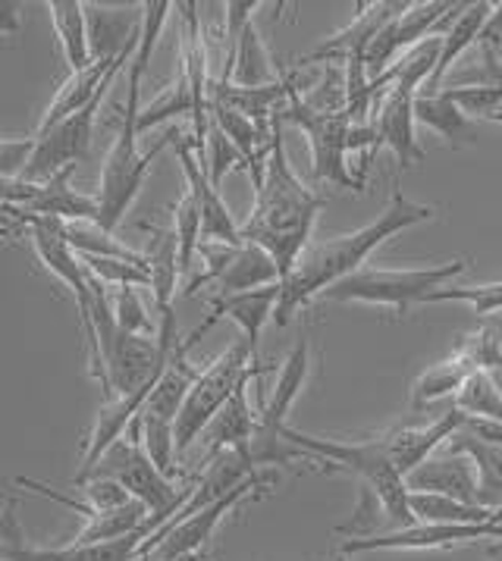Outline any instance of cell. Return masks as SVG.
<instances>
[{"mask_svg": "<svg viewBox=\"0 0 502 561\" xmlns=\"http://www.w3.org/2000/svg\"><path fill=\"white\" fill-rule=\"evenodd\" d=\"M276 283H283V273L276 267L274 257L261 245L246 242V245H239V251L232 254L227 270L217 276L214 289H217V298H229V295L264 289V286H276Z\"/></svg>", "mask_w": 502, "mask_h": 561, "instance_id": "7402d4cb", "label": "cell"}, {"mask_svg": "<svg viewBox=\"0 0 502 561\" xmlns=\"http://www.w3.org/2000/svg\"><path fill=\"white\" fill-rule=\"evenodd\" d=\"M409 7V0H380V3H362V13L345 25L343 32L330 35L327 42H320L311 54H305L298 64H349V60H365L370 42L387 28L402 10Z\"/></svg>", "mask_w": 502, "mask_h": 561, "instance_id": "9a60e30c", "label": "cell"}, {"mask_svg": "<svg viewBox=\"0 0 502 561\" xmlns=\"http://www.w3.org/2000/svg\"><path fill=\"white\" fill-rule=\"evenodd\" d=\"M239 163H246V167H249L246 154H242V151L229 141L227 133L210 119V133H207V148H205V167H207V176H210V182L220 188L224 176H227L232 167H239Z\"/></svg>", "mask_w": 502, "mask_h": 561, "instance_id": "f35d334b", "label": "cell"}, {"mask_svg": "<svg viewBox=\"0 0 502 561\" xmlns=\"http://www.w3.org/2000/svg\"><path fill=\"white\" fill-rule=\"evenodd\" d=\"M141 85L145 79H133L129 76V85H126V107H123V123H119V133H116L114 145L104 158L101 167V176H98V226L116 232V226L123 224V217L129 214V207L136 204L141 185L148 180L151 167L158 154L170 145V141H180L173 133H167L160 138L151 151H138L136 135H138V116H141Z\"/></svg>", "mask_w": 502, "mask_h": 561, "instance_id": "3957f363", "label": "cell"}, {"mask_svg": "<svg viewBox=\"0 0 502 561\" xmlns=\"http://www.w3.org/2000/svg\"><path fill=\"white\" fill-rule=\"evenodd\" d=\"M478 47H483V50H502V3H493V13H490V20L483 25V32H480Z\"/></svg>", "mask_w": 502, "mask_h": 561, "instance_id": "b9f144b4", "label": "cell"}, {"mask_svg": "<svg viewBox=\"0 0 502 561\" xmlns=\"http://www.w3.org/2000/svg\"><path fill=\"white\" fill-rule=\"evenodd\" d=\"M286 439L305 455H311V461H323L336 471L355 473L358 483L380 499L384 512L392 524H399V530L418 524L411 515L406 477L396 471V465L389 461L387 451L380 449V443L374 436L340 443V439H320V436L301 433L296 427H286Z\"/></svg>", "mask_w": 502, "mask_h": 561, "instance_id": "277c9868", "label": "cell"}, {"mask_svg": "<svg viewBox=\"0 0 502 561\" xmlns=\"http://www.w3.org/2000/svg\"><path fill=\"white\" fill-rule=\"evenodd\" d=\"M465 270H468L465 257L434 264V267H362L358 273L340 279L336 286H330L327 293H320L318 301H336V305L358 301V305L389 308L392 314L406 317L414 305H431V298L440 289H446L449 279L465 273Z\"/></svg>", "mask_w": 502, "mask_h": 561, "instance_id": "5b68a950", "label": "cell"}, {"mask_svg": "<svg viewBox=\"0 0 502 561\" xmlns=\"http://www.w3.org/2000/svg\"><path fill=\"white\" fill-rule=\"evenodd\" d=\"M465 414L458 411L456 404L449 411H443L431 424L421 427H392L377 433L374 439L380 443V449L387 451V458L396 465V471L402 477H409L418 465H424L436 449H443L449 443V436L465 427Z\"/></svg>", "mask_w": 502, "mask_h": 561, "instance_id": "2e32d148", "label": "cell"}, {"mask_svg": "<svg viewBox=\"0 0 502 561\" xmlns=\"http://www.w3.org/2000/svg\"><path fill=\"white\" fill-rule=\"evenodd\" d=\"M267 370H274V367L261 364L246 339H236L227 352H220L217 358L210 360L205 370L198 374V380H195L183 404V414L176 421V449H180V455L192 449L205 436L210 421L227 408L229 399L242 386H249L254 377H261Z\"/></svg>", "mask_w": 502, "mask_h": 561, "instance_id": "8992f818", "label": "cell"}, {"mask_svg": "<svg viewBox=\"0 0 502 561\" xmlns=\"http://www.w3.org/2000/svg\"><path fill=\"white\" fill-rule=\"evenodd\" d=\"M50 23L57 32L60 50L67 57L69 72H82L94 64L92 38H89V13L82 0H50L45 3Z\"/></svg>", "mask_w": 502, "mask_h": 561, "instance_id": "cb8c5ba5", "label": "cell"}, {"mask_svg": "<svg viewBox=\"0 0 502 561\" xmlns=\"http://www.w3.org/2000/svg\"><path fill=\"white\" fill-rule=\"evenodd\" d=\"M490 559L502 561V546H497V549H490Z\"/></svg>", "mask_w": 502, "mask_h": 561, "instance_id": "f6af8a7d", "label": "cell"}, {"mask_svg": "<svg viewBox=\"0 0 502 561\" xmlns=\"http://www.w3.org/2000/svg\"><path fill=\"white\" fill-rule=\"evenodd\" d=\"M264 490H271V480H264V477H249L242 486H236L232 493L224 495L220 502H214V505H207L202 512H195V515L183 517V520H176V524H167V527H160L158 534H151V537L145 539V546H141V559L148 561H185L192 559L195 552H202L207 546V539L214 537V530L220 527V520L239 505V502H246V499H254V495H261Z\"/></svg>", "mask_w": 502, "mask_h": 561, "instance_id": "8fae6325", "label": "cell"}, {"mask_svg": "<svg viewBox=\"0 0 502 561\" xmlns=\"http://www.w3.org/2000/svg\"><path fill=\"white\" fill-rule=\"evenodd\" d=\"M35 154V135L32 138H3L0 141V180H23L25 167Z\"/></svg>", "mask_w": 502, "mask_h": 561, "instance_id": "60d3db41", "label": "cell"}, {"mask_svg": "<svg viewBox=\"0 0 502 561\" xmlns=\"http://www.w3.org/2000/svg\"><path fill=\"white\" fill-rule=\"evenodd\" d=\"M453 404L465 417L490 421V424L502 427V389L497 386L493 374H475L471 380L461 386V392L453 399Z\"/></svg>", "mask_w": 502, "mask_h": 561, "instance_id": "4dcf8cb0", "label": "cell"}, {"mask_svg": "<svg viewBox=\"0 0 502 561\" xmlns=\"http://www.w3.org/2000/svg\"><path fill=\"white\" fill-rule=\"evenodd\" d=\"M475 377V367L468 364L465 358H453L440 360L434 367H427L418 380L411 382V411H424L427 404L440 402V399H456L458 392H461V386Z\"/></svg>", "mask_w": 502, "mask_h": 561, "instance_id": "83f0119b", "label": "cell"}, {"mask_svg": "<svg viewBox=\"0 0 502 561\" xmlns=\"http://www.w3.org/2000/svg\"><path fill=\"white\" fill-rule=\"evenodd\" d=\"M64 236H67L69 248L82 257H116V261H133V264H148L145 254H138L129 245L116 242L114 232L101 229L92 220H76V224H64Z\"/></svg>", "mask_w": 502, "mask_h": 561, "instance_id": "f546056e", "label": "cell"}, {"mask_svg": "<svg viewBox=\"0 0 502 561\" xmlns=\"http://www.w3.org/2000/svg\"><path fill=\"white\" fill-rule=\"evenodd\" d=\"M308 367H311L308 339H298L289 358L283 360V370L276 377L271 399L258 411V427H254V436L246 449L251 468H283L298 458H311L286 439V427H289L286 417H289V408L298 399L301 386L308 380Z\"/></svg>", "mask_w": 502, "mask_h": 561, "instance_id": "9c48e42d", "label": "cell"}, {"mask_svg": "<svg viewBox=\"0 0 502 561\" xmlns=\"http://www.w3.org/2000/svg\"><path fill=\"white\" fill-rule=\"evenodd\" d=\"M276 305H279V283L276 286H264V289H251L242 295H229V298H214L210 301V317H207L205 330H210L220 317H229L239 330L242 339L249 342L258 355V339L264 333V327L276 317Z\"/></svg>", "mask_w": 502, "mask_h": 561, "instance_id": "d6986e66", "label": "cell"}, {"mask_svg": "<svg viewBox=\"0 0 502 561\" xmlns=\"http://www.w3.org/2000/svg\"><path fill=\"white\" fill-rule=\"evenodd\" d=\"M446 301L468 305L480 317L497 314V311H502V279L500 283H483V286H446L431 298V305H446Z\"/></svg>", "mask_w": 502, "mask_h": 561, "instance_id": "8d00e7d4", "label": "cell"}, {"mask_svg": "<svg viewBox=\"0 0 502 561\" xmlns=\"http://www.w3.org/2000/svg\"><path fill=\"white\" fill-rule=\"evenodd\" d=\"M183 113H189V116L195 119V91H192L189 79H185V72L180 69V79H176L170 89L163 91L155 104L141 107V116H138V133L155 129V126H160V123H167V119H173V116H183Z\"/></svg>", "mask_w": 502, "mask_h": 561, "instance_id": "1f68e13d", "label": "cell"}, {"mask_svg": "<svg viewBox=\"0 0 502 561\" xmlns=\"http://www.w3.org/2000/svg\"><path fill=\"white\" fill-rule=\"evenodd\" d=\"M148 530L141 527L136 534L107 542H64V546H35L25 537L23 524L16 517V502L7 499L3 520H0V559L3 561H136Z\"/></svg>", "mask_w": 502, "mask_h": 561, "instance_id": "30bf717a", "label": "cell"}, {"mask_svg": "<svg viewBox=\"0 0 502 561\" xmlns=\"http://www.w3.org/2000/svg\"><path fill=\"white\" fill-rule=\"evenodd\" d=\"M409 493H436L468 502V505H480V480L475 458L461 455V451H446L443 455H431L424 465H418L414 471L406 477Z\"/></svg>", "mask_w": 502, "mask_h": 561, "instance_id": "e0dca14e", "label": "cell"}, {"mask_svg": "<svg viewBox=\"0 0 502 561\" xmlns=\"http://www.w3.org/2000/svg\"><path fill=\"white\" fill-rule=\"evenodd\" d=\"M224 82H232L239 89H267V85H276L283 82L279 69L274 67L271 54H267V45L261 42V32L258 25L251 23L239 42H236V50L229 54L227 67H224Z\"/></svg>", "mask_w": 502, "mask_h": 561, "instance_id": "44dd1931", "label": "cell"}, {"mask_svg": "<svg viewBox=\"0 0 502 561\" xmlns=\"http://www.w3.org/2000/svg\"><path fill=\"white\" fill-rule=\"evenodd\" d=\"M92 477L116 480L133 499H138L141 505H148V512H151L148 524H145L148 537L158 534L160 527L180 512V505H183L185 495H189L176 493V483L167 473H160L158 465L148 458V451L141 446V436H138V424H133L123 439H116L114 446L101 455V461L94 465L92 473L82 477V480H76V486L85 483V480H92Z\"/></svg>", "mask_w": 502, "mask_h": 561, "instance_id": "52a82bcc", "label": "cell"}, {"mask_svg": "<svg viewBox=\"0 0 502 561\" xmlns=\"http://www.w3.org/2000/svg\"><path fill=\"white\" fill-rule=\"evenodd\" d=\"M458 358H465L471 367H475V374H493V370H500L502 367V339L500 330L493 327V323H487V327H480L475 333H468V336L458 339V348H456Z\"/></svg>", "mask_w": 502, "mask_h": 561, "instance_id": "d6a6232c", "label": "cell"}, {"mask_svg": "<svg viewBox=\"0 0 502 561\" xmlns=\"http://www.w3.org/2000/svg\"><path fill=\"white\" fill-rule=\"evenodd\" d=\"M414 119L427 129H434L440 138H446L453 148L478 138V123L458 107L446 91L436 94H418L414 101Z\"/></svg>", "mask_w": 502, "mask_h": 561, "instance_id": "484cf974", "label": "cell"}, {"mask_svg": "<svg viewBox=\"0 0 502 561\" xmlns=\"http://www.w3.org/2000/svg\"><path fill=\"white\" fill-rule=\"evenodd\" d=\"M493 524H502V502L493 508Z\"/></svg>", "mask_w": 502, "mask_h": 561, "instance_id": "ee69618b", "label": "cell"}, {"mask_svg": "<svg viewBox=\"0 0 502 561\" xmlns=\"http://www.w3.org/2000/svg\"><path fill=\"white\" fill-rule=\"evenodd\" d=\"M82 257V254H79ZM82 264L92 270L94 276L111 286V289H123V286H151L148 276V264H133V261H116V257H82Z\"/></svg>", "mask_w": 502, "mask_h": 561, "instance_id": "74e56055", "label": "cell"}, {"mask_svg": "<svg viewBox=\"0 0 502 561\" xmlns=\"http://www.w3.org/2000/svg\"><path fill=\"white\" fill-rule=\"evenodd\" d=\"M16 3H0V32H16V23H20V16H16Z\"/></svg>", "mask_w": 502, "mask_h": 561, "instance_id": "7bdbcfd3", "label": "cell"}, {"mask_svg": "<svg viewBox=\"0 0 502 561\" xmlns=\"http://www.w3.org/2000/svg\"><path fill=\"white\" fill-rule=\"evenodd\" d=\"M176 154L183 163L185 182H189V192L202 210V242H220V245H242V226L232 220L227 202L220 198V188L210 182L207 176L205 160L198 158V151L192 148L189 138L176 141Z\"/></svg>", "mask_w": 502, "mask_h": 561, "instance_id": "5bb4252c", "label": "cell"}, {"mask_svg": "<svg viewBox=\"0 0 502 561\" xmlns=\"http://www.w3.org/2000/svg\"><path fill=\"white\" fill-rule=\"evenodd\" d=\"M409 505L418 524H493V508L468 505L449 495L409 493Z\"/></svg>", "mask_w": 502, "mask_h": 561, "instance_id": "f1b7e54d", "label": "cell"}, {"mask_svg": "<svg viewBox=\"0 0 502 561\" xmlns=\"http://www.w3.org/2000/svg\"><path fill=\"white\" fill-rule=\"evenodd\" d=\"M283 123H296L301 133L308 135L311 145V170L318 182H333L340 188H355L362 192L365 182L349 170V154H352V116L345 107L340 111H323L315 107L296 82H289V98L283 107Z\"/></svg>", "mask_w": 502, "mask_h": 561, "instance_id": "ba28073f", "label": "cell"}, {"mask_svg": "<svg viewBox=\"0 0 502 561\" xmlns=\"http://www.w3.org/2000/svg\"><path fill=\"white\" fill-rule=\"evenodd\" d=\"M323 207V195L298 180L283 145V111L274 116V141L264 163V180L254 185V204L242 224V239L261 245L276 261L283 279L311 248V232Z\"/></svg>", "mask_w": 502, "mask_h": 561, "instance_id": "7a4b0ae2", "label": "cell"}, {"mask_svg": "<svg viewBox=\"0 0 502 561\" xmlns=\"http://www.w3.org/2000/svg\"><path fill=\"white\" fill-rule=\"evenodd\" d=\"M258 427V411H251L249 402V386H242L227 408L210 421V427L202 436V446H205V465H210L217 455H224L229 449H249L251 436Z\"/></svg>", "mask_w": 502, "mask_h": 561, "instance_id": "ffe728a7", "label": "cell"}, {"mask_svg": "<svg viewBox=\"0 0 502 561\" xmlns=\"http://www.w3.org/2000/svg\"><path fill=\"white\" fill-rule=\"evenodd\" d=\"M443 449L461 451V455L475 458L480 480V505L497 508L502 502V443H483L475 433L458 430L449 436V443Z\"/></svg>", "mask_w": 502, "mask_h": 561, "instance_id": "4316f807", "label": "cell"}, {"mask_svg": "<svg viewBox=\"0 0 502 561\" xmlns=\"http://www.w3.org/2000/svg\"><path fill=\"white\" fill-rule=\"evenodd\" d=\"M490 13H493V3H487V0L468 3V7L461 10V16H458L456 23L449 25V32H446L443 57H440V67H436L434 79L421 89V94H436V91H443V79L453 72V67L458 64V57H461L468 47L478 45L480 32H483V25L490 20Z\"/></svg>", "mask_w": 502, "mask_h": 561, "instance_id": "d4e9b609", "label": "cell"}, {"mask_svg": "<svg viewBox=\"0 0 502 561\" xmlns=\"http://www.w3.org/2000/svg\"><path fill=\"white\" fill-rule=\"evenodd\" d=\"M173 229L180 239V264L183 270H189L198 254V245H202V210L192 198V192H185L183 198L173 204Z\"/></svg>", "mask_w": 502, "mask_h": 561, "instance_id": "e575fe53", "label": "cell"}, {"mask_svg": "<svg viewBox=\"0 0 502 561\" xmlns=\"http://www.w3.org/2000/svg\"><path fill=\"white\" fill-rule=\"evenodd\" d=\"M436 210L431 204H418L402 195L399 188V176L392 180V195H389V204L377 214V220H370L362 229L355 232H345V236H336V239H327V242H318L311 245L298 264L293 267V273L279 283V305H276V327H289V320L308 308L311 301H318L320 293H327L330 286H336L340 279L358 273L365 267V261L384 245L387 239L406 232L411 226L427 224L434 220Z\"/></svg>", "mask_w": 502, "mask_h": 561, "instance_id": "6da1fadb", "label": "cell"}, {"mask_svg": "<svg viewBox=\"0 0 502 561\" xmlns=\"http://www.w3.org/2000/svg\"><path fill=\"white\" fill-rule=\"evenodd\" d=\"M461 111L471 119H490L502 123V85H458V89H443Z\"/></svg>", "mask_w": 502, "mask_h": 561, "instance_id": "d590c367", "label": "cell"}, {"mask_svg": "<svg viewBox=\"0 0 502 561\" xmlns=\"http://www.w3.org/2000/svg\"><path fill=\"white\" fill-rule=\"evenodd\" d=\"M89 38L94 60H119L133 54L141 35V3L114 7V3H85Z\"/></svg>", "mask_w": 502, "mask_h": 561, "instance_id": "ac0fdd59", "label": "cell"}, {"mask_svg": "<svg viewBox=\"0 0 502 561\" xmlns=\"http://www.w3.org/2000/svg\"><path fill=\"white\" fill-rule=\"evenodd\" d=\"M104 94L107 91H101L89 107H82L79 113L60 119L47 133H35V154H32V163L25 167L23 182L54 180V176L72 170L79 160L89 154L94 123H98V111H101Z\"/></svg>", "mask_w": 502, "mask_h": 561, "instance_id": "7c38bea8", "label": "cell"}, {"mask_svg": "<svg viewBox=\"0 0 502 561\" xmlns=\"http://www.w3.org/2000/svg\"><path fill=\"white\" fill-rule=\"evenodd\" d=\"M111 305H114V317L116 323L133 333V336H151L158 339L160 323H155V317L148 314L141 295H138L136 286H123V289H114L111 295Z\"/></svg>", "mask_w": 502, "mask_h": 561, "instance_id": "836d02e7", "label": "cell"}, {"mask_svg": "<svg viewBox=\"0 0 502 561\" xmlns=\"http://www.w3.org/2000/svg\"><path fill=\"white\" fill-rule=\"evenodd\" d=\"M483 539L502 546V524H411L392 534H370L365 539H345L340 556L362 552H424V549H458Z\"/></svg>", "mask_w": 502, "mask_h": 561, "instance_id": "4fadbf2b", "label": "cell"}, {"mask_svg": "<svg viewBox=\"0 0 502 561\" xmlns=\"http://www.w3.org/2000/svg\"><path fill=\"white\" fill-rule=\"evenodd\" d=\"M151 245L145 251L148 257V276H151V298H155V311L160 317L173 314V298H176V283H180V239L176 229H155L151 232Z\"/></svg>", "mask_w": 502, "mask_h": 561, "instance_id": "603a6c76", "label": "cell"}, {"mask_svg": "<svg viewBox=\"0 0 502 561\" xmlns=\"http://www.w3.org/2000/svg\"><path fill=\"white\" fill-rule=\"evenodd\" d=\"M79 490L85 493V505L92 508L94 515L98 512H114V508H123V505L133 502V495L126 493L116 480H104V477H92V480L79 483Z\"/></svg>", "mask_w": 502, "mask_h": 561, "instance_id": "ab89813d", "label": "cell"}]
</instances>
